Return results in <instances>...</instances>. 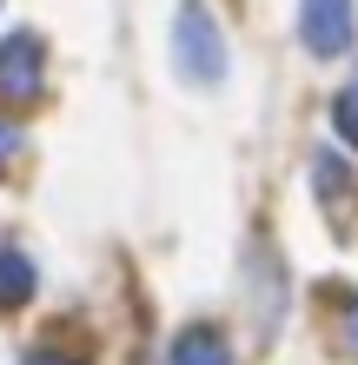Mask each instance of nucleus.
Wrapping results in <instances>:
<instances>
[{
	"instance_id": "8",
	"label": "nucleus",
	"mask_w": 358,
	"mask_h": 365,
	"mask_svg": "<svg viewBox=\"0 0 358 365\" xmlns=\"http://www.w3.org/2000/svg\"><path fill=\"white\" fill-rule=\"evenodd\" d=\"M20 365H80V359H67V352H27Z\"/></svg>"
},
{
	"instance_id": "1",
	"label": "nucleus",
	"mask_w": 358,
	"mask_h": 365,
	"mask_svg": "<svg viewBox=\"0 0 358 365\" xmlns=\"http://www.w3.org/2000/svg\"><path fill=\"white\" fill-rule=\"evenodd\" d=\"M173 53H179V73L193 80V87H219L226 80V40H219L213 14H206L199 0H186L179 20H173Z\"/></svg>"
},
{
	"instance_id": "5",
	"label": "nucleus",
	"mask_w": 358,
	"mask_h": 365,
	"mask_svg": "<svg viewBox=\"0 0 358 365\" xmlns=\"http://www.w3.org/2000/svg\"><path fill=\"white\" fill-rule=\"evenodd\" d=\"M40 292V272H33V259L27 252H0V306H27V299Z\"/></svg>"
},
{
	"instance_id": "2",
	"label": "nucleus",
	"mask_w": 358,
	"mask_h": 365,
	"mask_svg": "<svg viewBox=\"0 0 358 365\" xmlns=\"http://www.w3.org/2000/svg\"><path fill=\"white\" fill-rule=\"evenodd\" d=\"M299 34L319 60H339L352 47V0H305L299 7Z\"/></svg>"
},
{
	"instance_id": "6",
	"label": "nucleus",
	"mask_w": 358,
	"mask_h": 365,
	"mask_svg": "<svg viewBox=\"0 0 358 365\" xmlns=\"http://www.w3.org/2000/svg\"><path fill=\"white\" fill-rule=\"evenodd\" d=\"M339 133H345V140L358 146V80H352L345 93H339Z\"/></svg>"
},
{
	"instance_id": "4",
	"label": "nucleus",
	"mask_w": 358,
	"mask_h": 365,
	"mask_svg": "<svg viewBox=\"0 0 358 365\" xmlns=\"http://www.w3.org/2000/svg\"><path fill=\"white\" fill-rule=\"evenodd\" d=\"M173 365H233V346L219 326H186L173 339Z\"/></svg>"
},
{
	"instance_id": "3",
	"label": "nucleus",
	"mask_w": 358,
	"mask_h": 365,
	"mask_svg": "<svg viewBox=\"0 0 358 365\" xmlns=\"http://www.w3.org/2000/svg\"><path fill=\"white\" fill-rule=\"evenodd\" d=\"M40 93V40L33 34H14L7 47H0V100L27 106Z\"/></svg>"
},
{
	"instance_id": "7",
	"label": "nucleus",
	"mask_w": 358,
	"mask_h": 365,
	"mask_svg": "<svg viewBox=\"0 0 358 365\" xmlns=\"http://www.w3.org/2000/svg\"><path fill=\"white\" fill-rule=\"evenodd\" d=\"M14 153H20V126H14V120H0V166H7Z\"/></svg>"
}]
</instances>
